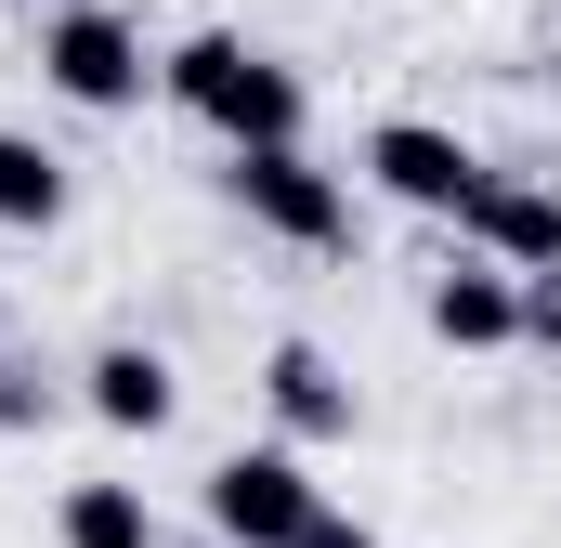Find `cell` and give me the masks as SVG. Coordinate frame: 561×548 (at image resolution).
Here are the masks:
<instances>
[{"label":"cell","mask_w":561,"mask_h":548,"mask_svg":"<svg viewBox=\"0 0 561 548\" xmlns=\"http://www.w3.org/2000/svg\"><path fill=\"white\" fill-rule=\"evenodd\" d=\"M523 340H549V353H561V274H523Z\"/></svg>","instance_id":"12"},{"label":"cell","mask_w":561,"mask_h":548,"mask_svg":"<svg viewBox=\"0 0 561 548\" xmlns=\"http://www.w3.org/2000/svg\"><path fill=\"white\" fill-rule=\"evenodd\" d=\"M300 548H379V536H366V523H340V510H313V536H300Z\"/></svg>","instance_id":"14"},{"label":"cell","mask_w":561,"mask_h":548,"mask_svg":"<svg viewBox=\"0 0 561 548\" xmlns=\"http://www.w3.org/2000/svg\"><path fill=\"white\" fill-rule=\"evenodd\" d=\"M79 379H92V418H105V431H170V406H183L170 353H144V340H105Z\"/></svg>","instance_id":"8"},{"label":"cell","mask_w":561,"mask_h":548,"mask_svg":"<svg viewBox=\"0 0 561 548\" xmlns=\"http://www.w3.org/2000/svg\"><path fill=\"white\" fill-rule=\"evenodd\" d=\"M39 79L79 105V118H118V105H144V26L131 13H105V0H79V13H53L39 26Z\"/></svg>","instance_id":"2"},{"label":"cell","mask_w":561,"mask_h":548,"mask_svg":"<svg viewBox=\"0 0 561 548\" xmlns=\"http://www.w3.org/2000/svg\"><path fill=\"white\" fill-rule=\"evenodd\" d=\"M431 340H457V353H496V340H523V274H496V262L431 274Z\"/></svg>","instance_id":"7"},{"label":"cell","mask_w":561,"mask_h":548,"mask_svg":"<svg viewBox=\"0 0 561 548\" xmlns=\"http://www.w3.org/2000/svg\"><path fill=\"white\" fill-rule=\"evenodd\" d=\"M366 183H379V196H405V209H444V222H457L496 170H483L457 132H431V118H379V132H366Z\"/></svg>","instance_id":"5"},{"label":"cell","mask_w":561,"mask_h":548,"mask_svg":"<svg viewBox=\"0 0 561 548\" xmlns=\"http://www.w3.org/2000/svg\"><path fill=\"white\" fill-rule=\"evenodd\" d=\"M66 548H157L144 483H66Z\"/></svg>","instance_id":"11"},{"label":"cell","mask_w":561,"mask_h":548,"mask_svg":"<svg viewBox=\"0 0 561 548\" xmlns=\"http://www.w3.org/2000/svg\"><path fill=\"white\" fill-rule=\"evenodd\" d=\"M549 79H561V39H549Z\"/></svg>","instance_id":"15"},{"label":"cell","mask_w":561,"mask_h":548,"mask_svg":"<svg viewBox=\"0 0 561 548\" xmlns=\"http://www.w3.org/2000/svg\"><path fill=\"white\" fill-rule=\"evenodd\" d=\"M0 222H13V236H53V222H66V157H53V144L0 132Z\"/></svg>","instance_id":"10"},{"label":"cell","mask_w":561,"mask_h":548,"mask_svg":"<svg viewBox=\"0 0 561 548\" xmlns=\"http://www.w3.org/2000/svg\"><path fill=\"white\" fill-rule=\"evenodd\" d=\"M457 236L496 274H561V196L549 183H483V196L457 209Z\"/></svg>","instance_id":"6"},{"label":"cell","mask_w":561,"mask_h":548,"mask_svg":"<svg viewBox=\"0 0 561 548\" xmlns=\"http://www.w3.org/2000/svg\"><path fill=\"white\" fill-rule=\"evenodd\" d=\"M262 406H275L300 444H327V431H353V379H340L313 340H275V366H262Z\"/></svg>","instance_id":"9"},{"label":"cell","mask_w":561,"mask_h":548,"mask_svg":"<svg viewBox=\"0 0 561 548\" xmlns=\"http://www.w3.org/2000/svg\"><path fill=\"white\" fill-rule=\"evenodd\" d=\"M236 209L262 222V236H287V249H340L353 236V196L300 157V144H262V157H236Z\"/></svg>","instance_id":"4"},{"label":"cell","mask_w":561,"mask_h":548,"mask_svg":"<svg viewBox=\"0 0 561 548\" xmlns=\"http://www.w3.org/2000/svg\"><path fill=\"white\" fill-rule=\"evenodd\" d=\"M26 418H53V392L39 379H0V431H26Z\"/></svg>","instance_id":"13"},{"label":"cell","mask_w":561,"mask_h":548,"mask_svg":"<svg viewBox=\"0 0 561 548\" xmlns=\"http://www.w3.org/2000/svg\"><path fill=\"white\" fill-rule=\"evenodd\" d=\"M157 79H170V105H183V118H209L236 157H262V144H300V79H287L275 53H249L236 26H196V39H183Z\"/></svg>","instance_id":"1"},{"label":"cell","mask_w":561,"mask_h":548,"mask_svg":"<svg viewBox=\"0 0 561 548\" xmlns=\"http://www.w3.org/2000/svg\"><path fill=\"white\" fill-rule=\"evenodd\" d=\"M313 510H327V496H313V470H300L287 444H236V457L209 470V523L236 548H300Z\"/></svg>","instance_id":"3"}]
</instances>
